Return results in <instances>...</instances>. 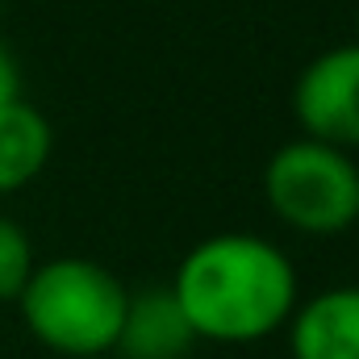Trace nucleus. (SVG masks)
Wrapping results in <instances>:
<instances>
[{
  "label": "nucleus",
  "mask_w": 359,
  "mask_h": 359,
  "mask_svg": "<svg viewBox=\"0 0 359 359\" xmlns=\"http://www.w3.org/2000/svg\"><path fill=\"white\" fill-rule=\"evenodd\" d=\"M284 330L292 359H359V284H334L297 301Z\"/></svg>",
  "instance_id": "5"
},
{
  "label": "nucleus",
  "mask_w": 359,
  "mask_h": 359,
  "mask_svg": "<svg viewBox=\"0 0 359 359\" xmlns=\"http://www.w3.org/2000/svg\"><path fill=\"white\" fill-rule=\"evenodd\" d=\"M34 268H38V259H34L29 234L13 217H0V301H17Z\"/></svg>",
  "instance_id": "8"
},
{
  "label": "nucleus",
  "mask_w": 359,
  "mask_h": 359,
  "mask_svg": "<svg viewBox=\"0 0 359 359\" xmlns=\"http://www.w3.org/2000/svg\"><path fill=\"white\" fill-rule=\"evenodd\" d=\"M96 359H113V355H96Z\"/></svg>",
  "instance_id": "10"
},
{
  "label": "nucleus",
  "mask_w": 359,
  "mask_h": 359,
  "mask_svg": "<svg viewBox=\"0 0 359 359\" xmlns=\"http://www.w3.org/2000/svg\"><path fill=\"white\" fill-rule=\"evenodd\" d=\"M55 151V130L42 109L29 100H4L0 104V196L17 192L46 172Z\"/></svg>",
  "instance_id": "7"
},
{
  "label": "nucleus",
  "mask_w": 359,
  "mask_h": 359,
  "mask_svg": "<svg viewBox=\"0 0 359 359\" xmlns=\"http://www.w3.org/2000/svg\"><path fill=\"white\" fill-rule=\"evenodd\" d=\"M264 201L288 230L334 238L359 222V168L330 142H284L264 168Z\"/></svg>",
  "instance_id": "3"
},
{
  "label": "nucleus",
  "mask_w": 359,
  "mask_h": 359,
  "mask_svg": "<svg viewBox=\"0 0 359 359\" xmlns=\"http://www.w3.org/2000/svg\"><path fill=\"white\" fill-rule=\"evenodd\" d=\"M172 297L180 301L196 343L247 347L264 343L288 326L301 280L292 259L259 234L226 230L201 238L172 276Z\"/></svg>",
  "instance_id": "1"
},
{
  "label": "nucleus",
  "mask_w": 359,
  "mask_h": 359,
  "mask_svg": "<svg viewBox=\"0 0 359 359\" xmlns=\"http://www.w3.org/2000/svg\"><path fill=\"white\" fill-rule=\"evenodd\" d=\"M17 96H21V72H17L13 55L4 50V42H0V104L4 100H17Z\"/></svg>",
  "instance_id": "9"
},
{
  "label": "nucleus",
  "mask_w": 359,
  "mask_h": 359,
  "mask_svg": "<svg viewBox=\"0 0 359 359\" xmlns=\"http://www.w3.org/2000/svg\"><path fill=\"white\" fill-rule=\"evenodd\" d=\"M130 288L96 259L59 255L25 280L17 309L38 347L59 359L113 355Z\"/></svg>",
  "instance_id": "2"
},
{
  "label": "nucleus",
  "mask_w": 359,
  "mask_h": 359,
  "mask_svg": "<svg viewBox=\"0 0 359 359\" xmlns=\"http://www.w3.org/2000/svg\"><path fill=\"white\" fill-rule=\"evenodd\" d=\"M292 113L305 138L359 151V42L322 50L305 63L292 88Z\"/></svg>",
  "instance_id": "4"
},
{
  "label": "nucleus",
  "mask_w": 359,
  "mask_h": 359,
  "mask_svg": "<svg viewBox=\"0 0 359 359\" xmlns=\"http://www.w3.org/2000/svg\"><path fill=\"white\" fill-rule=\"evenodd\" d=\"M192 347H196V334L172 288L130 292L113 359H188Z\"/></svg>",
  "instance_id": "6"
}]
</instances>
